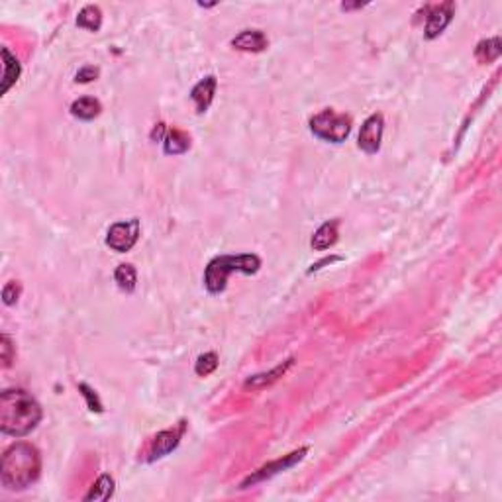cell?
Wrapping results in <instances>:
<instances>
[{
    "instance_id": "9a60e30c",
    "label": "cell",
    "mask_w": 502,
    "mask_h": 502,
    "mask_svg": "<svg viewBox=\"0 0 502 502\" xmlns=\"http://www.w3.org/2000/svg\"><path fill=\"white\" fill-rule=\"evenodd\" d=\"M100 110H102L100 102L93 96H82L71 104V114L79 120H95Z\"/></svg>"
},
{
    "instance_id": "ffe728a7",
    "label": "cell",
    "mask_w": 502,
    "mask_h": 502,
    "mask_svg": "<svg viewBox=\"0 0 502 502\" xmlns=\"http://www.w3.org/2000/svg\"><path fill=\"white\" fill-rule=\"evenodd\" d=\"M501 52H502L501 38H490V40L481 41V43L477 45L475 55L481 63H492L494 59H499Z\"/></svg>"
},
{
    "instance_id": "ba28073f",
    "label": "cell",
    "mask_w": 502,
    "mask_h": 502,
    "mask_svg": "<svg viewBox=\"0 0 502 502\" xmlns=\"http://www.w3.org/2000/svg\"><path fill=\"white\" fill-rule=\"evenodd\" d=\"M183 434H185V422H181L179 428L159 432V434L153 437V442H151L148 461L153 463L157 461V459H161V457H165V455H169V453L179 446V442H181Z\"/></svg>"
},
{
    "instance_id": "4316f807",
    "label": "cell",
    "mask_w": 502,
    "mask_h": 502,
    "mask_svg": "<svg viewBox=\"0 0 502 502\" xmlns=\"http://www.w3.org/2000/svg\"><path fill=\"white\" fill-rule=\"evenodd\" d=\"M361 6H365V4H359V2H357V4H341V8H343V10H352V8H361Z\"/></svg>"
},
{
    "instance_id": "484cf974",
    "label": "cell",
    "mask_w": 502,
    "mask_h": 502,
    "mask_svg": "<svg viewBox=\"0 0 502 502\" xmlns=\"http://www.w3.org/2000/svg\"><path fill=\"white\" fill-rule=\"evenodd\" d=\"M341 258H326L324 261H320V263H316V265H312V269H310V273L312 271H318V269H322V265H328V263H334V261H339Z\"/></svg>"
},
{
    "instance_id": "6da1fadb",
    "label": "cell",
    "mask_w": 502,
    "mask_h": 502,
    "mask_svg": "<svg viewBox=\"0 0 502 502\" xmlns=\"http://www.w3.org/2000/svg\"><path fill=\"white\" fill-rule=\"evenodd\" d=\"M41 420L38 400L22 389L4 391L0 394V430L2 434L22 437L30 434Z\"/></svg>"
},
{
    "instance_id": "e0dca14e",
    "label": "cell",
    "mask_w": 502,
    "mask_h": 502,
    "mask_svg": "<svg viewBox=\"0 0 502 502\" xmlns=\"http://www.w3.org/2000/svg\"><path fill=\"white\" fill-rule=\"evenodd\" d=\"M77 26L84 27L89 32H98L100 26H102V12L100 8L95 6V4H89L84 6L79 16H77Z\"/></svg>"
},
{
    "instance_id": "603a6c76",
    "label": "cell",
    "mask_w": 502,
    "mask_h": 502,
    "mask_svg": "<svg viewBox=\"0 0 502 502\" xmlns=\"http://www.w3.org/2000/svg\"><path fill=\"white\" fill-rule=\"evenodd\" d=\"M79 391H81V394L87 398V404H89V408L93 410V412H102V402L98 400V396H96V393L89 387V385H84V383H81L79 385Z\"/></svg>"
},
{
    "instance_id": "7402d4cb",
    "label": "cell",
    "mask_w": 502,
    "mask_h": 502,
    "mask_svg": "<svg viewBox=\"0 0 502 502\" xmlns=\"http://www.w3.org/2000/svg\"><path fill=\"white\" fill-rule=\"evenodd\" d=\"M14 357H16V347H14L12 339L8 334H2L0 338V359H2V367L12 365Z\"/></svg>"
},
{
    "instance_id": "44dd1931",
    "label": "cell",
    "mask_w": 502,
    "mask_h": 502,
    "mask_svg": "<svg viewBox=\"0 0 502 502\" xmlns=\"http://www.w3.org/2000/svg\"><path fill=\"white\" fill-rule=\"evenodd\" d=\"M216 367H218V355L214 352H208L196 359L194 373H196L198 377H208L210 373L216 371Z\"/></svg>"
},
{
    "instance_id": "52a82bcc",
    "label": "cell",
    "mask_w": 502,
    "mask_h": 502,
    "mask_svg": "<svg viewBox=\"0 0 502 502\" xmlns=\"http://www.w3.org/2000/svg\"><path fill=\"white\" fill-rule=\"evenodd\" d=\"M383 130H385V118L383 114H373L369 116L359 132L357 146L369 155L377 153L380 150V139H383Z\"/></svg>"
},
{
    "instance_id": "9c48e42d",
    "label": "cell",
    "mask_w": 502,
    "mask_h": 502,
    "mask_svg": "<svg viewBox=\"0 0 502 502\" xmlns=\"http://www.w3.org/2000/svg\"><path fill=\"white\" fill-rule=\"evenodd\" d=\"M453 2H446V4H440V6H434L430 14H428V22H426V38L428 40H434L437 38L446 27L449 26L451 18H453Z\"/></svg>"
},
{
    "instance_id": "cb8c5ba5",
    "label": "cell",
    "mask_w": 502,
    "mask_h": 502,
    "mask_svg": "<svg viewBox=\"0 0 502 502\" xmlns=\"http://www.w3.org/2000/svg\"><path fill=\"white\" fill-rule=\"evenodd\" d=\"M18 297H20V285H18L16 281L6 283L4 288H2V302H4L6 306H12V304L18 302Z\"/></svg>"
},
{
    "instance_id": "7c38bea8",
    "label": "cell",
    "mask_w": 502,
    "mask_h": 502,
    "mask_svg": "<svg viewBox=\"0 0 502 502\" xmlns=\"http://www.w3.org/2000/svg\"><path fill=\"white\" fill-rule=\"evenodd\" d=\"M295 363V359H286L285 363H281V365H277L275 369H271L269 373H259V375H253V377H249V379L245 380V389H265V387H269L273 383H277V380L281 379L283 375H285L286 371L293 367Z\"/></svg>"
},
{
    "instance_id": "2e32d148",
    "label": "cell",
    "mask_w": 502,
    "mask_h": 502,
    "mask_svg": "<svg viewBox=\"0 0 502 502\" xmlns=\"http://www.w3.org/2000/svg\"><path fill=\"white\" fill-rule=\"evenodd\" d=\"M2 59H4V84H2V93L6 95L10 91L14 82L20 77V63L6 47H2Z\"/></svg>"
},
{
    "instance_id": "d4e9b609",
    "label": "cell",
    "mask_w": 502,
    "mask_h": 502,
    "mask_svg": "<svg viewBox=\"0 0 502 502\" xmlns=\"http://www.w3.org/2000/svg\"><path fill=\"white\" fill-rule=\"evenodd\" d=\"M96 77H98V69H96V67H82L81 71L77 73L75 81H77V82H93V81H96Z\"/></svg>"
},
{
    "instance_id": "d6986e66",
    "label": "cell",
    "mask_w": 502,
    "mask_h": 502,
    "mask_svg": "<svg viewBox=\"0 0 502 502\" xmlns=\"http://www.w3.org/2000/svg\"><path fill=\"white\" fill-rule=\"evenodd\" d=\"M114 281L122 288L124 293H134L137 285V273L132 265L124 263L118 265V269L114 271Z\"/></svg>"
},
{
    "instance_id": "3957f363",
    "label": "cell",
    "mask_w": 502,
    "mask_h": 502,
    "mask_svg": "<svg viewBox=\"0 0 502 502\" xmlns=\"http://www.w3.org/2000/svg\"><path fill=\"white\" fill-rule=\"evenodd\" d=\"M261 267V259L253 253H244V255H220L214 258L206 271H204V286L210 293H222L226 288L228 277L231 273H244V275H253Z\"/></svg>"
},
{
    "instance_id": "8fae6325",
    "label": "cell",
    "mask_w": 502,
    "mask_h": 502,
    "mask_svg": "<svg viewBox=\"0 0 502 502\" xmlns=\"http://www.w3.org/2000/svg\"><path fill=\"white\" fill-rule=\"evenodd\" d=\"M231 45L242 49V52H253V54H259L267 47V38L263 32L259 30H244L240 36H236L231 40Z\"/></svg>"
},
{
    "instance_id": "4fadbf2b",
    "label": "cell",
    "mask_w": 502,
    "mask_h": 502,
    "mask_svg": "<svg viewBox=\"0 0 502 502\" xmlns=\"http://www.w3.org/2000/svg\"><path fill=\"white\" fill-rule=\"evenodd\" d=\"M338 220H330L326 224H322L318 230L314 231L312 236V249L316 251H324V249H330L332 245L338 242Z\"/></svg>"
},
{
    "instance_id": "ac0fdd59",
    "label": "cell",
    "mask_w": 502,
    "mask_h": 502,
    "mask_svg": "<svg viewBox=\"0 0 502 502\" xmlns=\"http://www.w3.org/2000/svg\"><path fill=\"white\" fill-rule=\"evenodd\" d=\"M112 492H114V479L110 475H102L93 485V489L87 492L84 501H109L110 497H112Z\"/></svg>"
},
{
    "instance_id": "5bb4252c",
    "label": "cell",
    "mask_w": 502,
    "mask_h": 502,
    "mask_svg": "<svg viewBox=\"0 0 502 502\" xmlns=\"http://www.w3.org/2000/svg\"><path fill=\"white\" fill-rule=\"evenodd\" d=\"M190 148V137L181 130H165L163 151L167 155H181Z\"/></svg>"
},
{
    "instance_id": "30bf717a",
    "label": "cell",
    "mask_w": 502,
    "mask_h": 502,
    "mask_svg": "<svg viewBox=\"0 0 502 502\" xmlns=\"http://www.w3.org/2000/svg\"><path fill=\"white\" fill-rule=\"evenodd\" d=\"M216 87H218L216 77H214V75H208L206 79H203L201 82H196L194 89L190 91V98H192V102L196 104V112H198V114L206 112L208 106L212 104L214 95H216Z\"/></svg>"
},
{
    "instance_id": "7a4b0ae2",
    "label": "cell",
    "mask_w": 502,
    "mask_h": 502,
    "mask_svg": "<svg viewBox=\"0 0 502 502\" xmlns=\"http://www.w3.org/2000/svg\"><path fill=\"white\" fill-rule=\"evenodd\" d=\"M41 471L40 451L32 444L18 442L4 451L2 455V473L0 481L6 490H24L32 487Z\"/></svg>"
},
{
    "instance_id": "277c9868",
    "label": "cell",
    "mask_w": 502,
    "mask_h": 502,
    "mask_svg": "<svg viewBox=\"0 0 502 502\" xmlns=\"http://www.w3.org/2000/svg\"><path fill=\"white\" fill-rule=\"evenodd\" d=\"M310 132L324 141L341 144L352 134V118L336 110H322L320 114L310 118Z\"/></svg>"
},
{
    "instance_id": "8992f818",
    "label": "cell",
    "mask_w": 502,
    "mask_h": 502,
    "mask_svg": "<svg viewBox=\"0 0 502 502\" xmlns=\"http://www.w3.org/2000/svg\"><path fill=\"white\" fill-rule=\"evenodd\" d=\"M306 451H308V448H300L297 449V451H293V453H288V455H283V457L277 459V461L263 465V467L258 469L253 475H249L245 479L244 483H242V489H247V487H251V485H258V483L265 481V479H271V477L279 475V473H283L286 469L295 467L297 463L302 461V457L306 455Z\"/></svg>"
},
{
    "instance_id": "5b68a950",
    "label": "cell",
    "mask_w": 502,
    "mask_h": 502,
    "mask_svg": "<svg viewBox=\"0 0 502 502\" xmlns=\"http://www.w3.org/2000/svg\"><path fill=\"white\" fill-rule=\"evenodd\" d=\"M139 220L132 218V220H124V222H116L112 224L106 236V245L110 249L118 251V253H126L130 251L139 240Z\"/></svg>"
}]
</instances>
